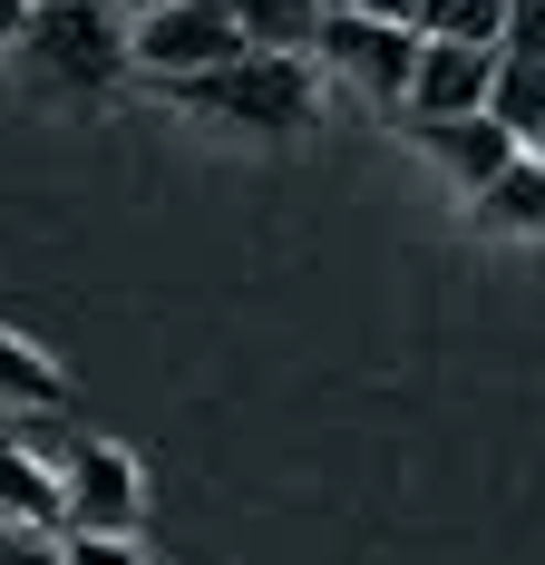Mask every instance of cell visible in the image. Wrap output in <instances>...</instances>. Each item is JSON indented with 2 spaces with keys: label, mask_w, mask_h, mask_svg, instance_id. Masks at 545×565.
Wrapping results in <instances>:
<instances>
[{
  "label": "cell",
  "mask_w": 545,
  "mask_h": 565,
  "mask_svg": "<svg viewBox=\"0 0 545 565\" xmlns=\"http://www.w3.org/2000/svg\"><path fill=\"white\" fill-rule=\"evenodd\" d=\"M127 10L117 0H40L30 20H20V40H10V68L40 88V98H108L117 78L137 68L127 50Z\"/></svg>",
  "instance_id": "obj_1"
},
{
  "label": "cell",
  "mask_w": 545,
  "mask_h": 565,
  "mask_svg": "<svg viewBox=\"0 0 545 565\" xmlns=\"http://www.w3.org/2000/svg\"><path fill=\"white\" fill-rule=\"evenodd\" d=\"M127 50H137V68L147 78H205V68H224V58L244 50V30H234V10L224 0H165V10H147L137 30H127Z\"/></svg>",
  "instance_id": "obj_3"
},
{
  "label": "cell",
  "mask_w": 545,
  "mask_h": 565,
  "mask_svg": "<svg viewBox=\"0 0 545 565\" xmlns=\"http://www.w3.org/2000/svg\"><path fill=\"white\" fill-rule=\"evenodd\" d=\"M488 117L506 127V137H516V147L536 137V127H545V58H506V50H496V88H488Z\"/></svg>",
  "instance_id": "obj_11"
},
{
  "label": "cell",
  "mask_w": 545,
  "mask_h": 565,
  "mask_svg": "<svg viewBox=\"0 0 545 565\" xmlns=\"http://www.w3.org/2000/svg\"><path fill=\"white\" fill-rule=\"evenodd\" d=\"M506 58H545V0H506V30H496Z\"/></svg>",
  "instance_id": "obj_14"
},
{
  "label": "cell",
  "mask_w": 545,
  "mask_h": 565,
  "mask_svg": "<svg viewBox=\"0 0 545 565\" xmlns=\"http://www.w3.org/2000/svg\"><path fill=\"white\" fill-rule=\"evenodd\" d=\"M0 565H58V526H10L0 516Z\"/></svg>",
  "instance_id": "obj_15"
},
{
  "label": "cell",
  "mask_w": 545,
  "mask_h": 565,
  "mask_svg": "<svg viewBox=\"0 0 545 565\" xmlns=\"http://www.w3.org/2000/svg\"><path fill=\"white\" fill-rule=\"evenodd\" d=\"M312 58H331L341 78H361L371 98H409V78H419V30H409V20H351V10H322Z\"/></svg>",
  "instance_id": "obj_5"
},
{
  "label": "cell",
  "mask_w": 545,
  "mask_h": 565,
  "mask_svg": "<svg viewBox=\"0 0 545 565\" xmlns=\"http://www.w3.org/2000/svg\"><path fill=\"white\" fill-rule=\"evenodd\" d=\"M322 10H351V20H409V30H419V0H322Z\"/></svg>",
  "instance_id": "obj_17"
},
{
  "label": "cell",
  "mask_w": 545,
  "mask_h": 565,
  "mask_svg": "<svg viewBox=\"0 0 545 565\" xmlns=\"http://www.w3.org/2000/svg\"><path fill=\"white\" fill-rule=\"evenodd\" d=\"M137 526V468L108 439H58V536H127Z\"/></svg>",
  "instance_id": "obj_4"
},
{
  "label": "cell",
  "mask_w": 545,
  "mask_h": 565,
  "mask_svg": "<svg viewBox=\"0 0 545 565\" xmlns=\"http://www.w3.org/2000/svg\"><path fill=\"white\" fill-rule=\"evenodd\" d=\"M58 565H147L127 536H58Z\"/></svg>",
  "instance_id": "obj_16"
},
{
  "label": "cell",
  "mask_w": 545,
  "mask_h": 565,
  "mask_svg": "<svg viewBox=\"0 0 545 565\" xmlns=\"http://www.w3.org/2000/svg\"><path fill=\"white\" fill-rule=\"evenodd\" d=\"M488 88H496V50H478V40H419V78H409L399 108L409 117H468V108H488Z\"/></svg>",
  "instance_id": "obj_6"
},
{
  "label": "cell",
  "mask_w": 545,
  "mask_h": 565,
  "mask_svg": "<svg viewBox=\"0 0 545 565\" xmlns=\"http://www.w3.org/2000/svg\"><path fill=\"white\" fill-rule=\"evenodd\" d=\"M40 0H0V58H10V40H20V20H30Z\"/></svg>",
  "instance_id": "obj_18"
},
{
  "label": "cell",
  "mask_w": 545,
  "mask_h": 565,
  "mask_svg": "<svg viewBox=\"0 0 545 565\" xmlns=\"http://www.w3.org/2000/svg\"><path fill=\"white\" fill-rule=\"evenodd\" d=\"M496 30H506V0H419V40H478V50H496Z\"/></svg>",
  "instance_id": "obj_12"
},
{
  "label": "cell",
  "mask_w": 545,
  "mask_h": 565,
  "mask_svg": "<svg viewBox=\"0 0 545 565\" xmlns=\"http://www.w3.org/2000/svg\"><path fill=\"white\" fill-rule=\"evenodd\" d=\"M0 516L10 526H58V468H40V449H0Z\"/></svg>",
  "instance_id": "obj_10"
},
{
  "label": "cell",
  "mask_w": 545,
  "mask_h": 565,
  "mask_svg": "<svg viewBox=\"0 0 545 565\" xmlns=\"http://www.w3.org/2000/svg\"><path fill=\"white\" fill-rule=\"evenodd\" d=\"M468 205H478V225H488V234H545V167H536V157H516V167L496 175V185H478Z\"/></svg>",
  "instance_id": "obj_8"
},
{
  "label": "cell",
  "mask_w": 545,
  "mask_h": 565,
  "mask_svg": "<svg viewBox=\"0 0 545 565\" xmlns=\"http://www.w3.org/2000/svg\"><path fill=\"white\" fill-rule=\"evenodd\" d=\"M409 137H419V147H429L438 167L458 175V195L496 185V175H506L516 157H526V147H516V137H506V127H496L488 108H468V117H409Z\"/></svg>",
  "instance_id": "obj_7"
},
{
  "label": "cell",
  "mask_w": 545,
  "mask_h": 565,
  "mask_svg": "<svg viewBox=\"0 0 545 565\" xmlns=\"http://www.w3.org/2000/svg\"><path fill=\"white\" fill-rule=\"evenodd\" d=\"M0 399H20V409H58V399H68V381H58V371L30 351V341L0 332Z\"/></svg>",
  "instance_id": "obj_13"
},
{
  "label": "cell",
  "mask_w": 545,
  "mask_h": 565,
  "mask_svg": "<svg viewBox=\"0 0 545 565\" xmlns=\"http://www.w3.org/2000/svg\"><path fill=\"white\" fill-rule=\"evenodd\" d=\"M117 10H127V20H147V10H165V0H117Z\"/></svg>",
  "instance_id": "obj_19"
},
{
  "label": "cell",
  "mask_w": 545,
  "mask_h": 565,
  "mask_svg": "<svg viewBox=\"0 0 545 565\" xmlns=\"http://www.w3.org/2000/svg\"><path fill=\"white\" fill-rule=\"evenodd\" d=\"M526 157H536V167H545V127H536V137H526Z\"/></svg>",
  "instance_id": "obj_20"
},
{
  "label": "cell",
  "mask_w": 545,
  "mask_h": 565,
  "mask_svg": "<svg viewBox=\"0 0 545 565\" xmlns=\"http://www.w3.org/2000/svg\"><path fill=\"white\" fill-rule=\"evenodd\" d=\"M234 10V30H244V50H302L322 40V0H224Z\"/></svg>",
  "instance_id": "obj_9"
},
{
  "label": "cell",
  "mask_w": 545,
  "mask_h": 565,
  "mask_svg": "<svg viewBox=\"0 0 545 565\" xmlns=\"http://www.w3.org/2000/svg\"><path fill=\"white\" fill-rule=\"evenodd\" d=\"M175 98L224 117V127H254V137H292V127H312V58L302 50H234L205 78H175Z\"/></svg>",
  "instance_id": "obj_2"
}]
</instances>
